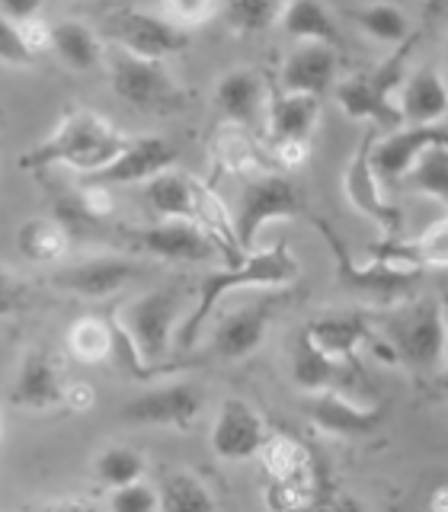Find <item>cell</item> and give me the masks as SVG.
I'll return each mask as SVG.
<instances>
[{"label": "cell", "instance_id": "1", "mask_svg": "<svg viewBox=\"0 0 448 512\" xmlns=\"http://www.w3.org/2000/svg\"><path fill=\"white\" fill-rule=\"evenodd\" d=\"M128 144V135L119 132L109 119L93 109H68L61 122L42 138L36 148L20 157V170L45 173L52 167H68L77 173H96L106 167Z\"/></svg>", "mask_w": 448, "mask_h": 512}, {"label": "cell", "instance_id": "2", "mask_svg": "<svg viewBox=\"0 0 448 512\" xmlns=\"http://www.w3.org/2000/svg\"><path fill=\"white\" fill-rule=\"evenodd\" d=\"M301 276L298 256L288 250V244H272L266 250H250L240 256L237 263L228 269H218L212 276H205L199 282V301L192 304L189 317L183 320V327L176 330V340L183 349H192L199 340V333L205 327V317L218 308V301L228 292H240V288H288Z\"/></svg>", "mask_w": 448, "mask_h": 512}, {"label": "cell", "instance_id": "3", "mask_svg": "<svg viewBox=\"0 0 448 512\" xmlns=\"http://www.w3.org/2000/svg\"><path fill=\"white\" fill-rule=\"evenodd\" d=\"M103 64L109 71L112 93L144 116H170V112H180L186 106V90L170 77L164 61L138 58L112 45L106 48Z\"/></svg>", "mask_w": 448, "mask_h": 512}, {"label": "cell", "instance_id": "4", "mask_svg": "<svg viewBox=\"0 0 448 512\" xmlns=\"http://www.w3.org/2000/svg\"><path fill=\"white\" fill-rule=\"evenodd\" d=\"M186 298H189L186 285H160L154 292H144L119 308L122 324L132 333L144 362H151L157 368H170L164 365V359L176 340V317H180Z\"/></svg>", "mask_w": 448, "mask_h": 512}, {"label": "cell", "instance_id": "5", "mask_svg": "<svg viewBox=\"0 0 448 512\" xmlns=\"http://www.w3.org/2000/svg\"><path fill=\"white\" fill-rule=\"evenodd\" d=\"M304 212V199L295 180L285 173H253L247 176V186L240 192L237 212H234V237L240 253H250L256 247V237L263 234L269 221H288Z\"/></svg>", "mask_w": 448, "mask_h": 512}, {"label": "cell", "instance_id": "6", "mask_svg": "<svg viewBox=\"0 0 448 512\" xmlns=\"http://www.w3.org/2000/svg\"><path fill=\"white\" fill-rule=\"evenodd\" d=\"M391 356L410 368H436L448 359L445 320L439 301H410L384 320Z\"/></svg>", "mask_w": 448, "mask_h": 512}, {"label": "cell", "instance_id": "7", "mask_svg": "<svg viewBox=\"0 0 448 512\" xmlns=\"http://www.w3.org/2000/svg\"><path fill=\"white\" fill-rule=\"evenodd\" d=\"M311 224L317 228V234L324 237V244L333 256V266H336V279H340L349 292H356L362 298H375V301H400L404 295H410V288L416 282H420V269L416 266L378 260V256H372V263H356L352 253L346 250V244L333 234V228L324 218H314Z\"/></svg>", "mask_w": 448, "mask_h": 512}, {"label": "cell", "instance_id": "8", "mask_svg": "<svg viewBox=\"0 0 448 512\" xmlns=\"http://www.w3.org/2000/svg\"><path fill=\"white\" fill-rule=\"evenodd\" d=\"M304 413L314 429L336 439H368L381 429L388 407L384 404H359L343 391L327 388L304 397Z\"/></svg>", "mask_w": 448, "mask_h": 512}, {"label": "cell", "instance_id": "9", "mask_svg": "<svg viewBox=\"0 0 448 512\" xmlns=\"http://www.w3.org/2000/svg\"><path fill=\"white\" fill-rule=\"evenodd\" d=\"M205 407V394L192 381L164 384L144 391L122 407L125 423L135 426H164V429H192Z\"/></svg>", "mask_w": 448, "mask_h": 512}, {"label": "cell", "instance_id": "10", "mask_svg": "<svg viewBox=\"0 0 448 512\" xmlns=\"http://www.w3.org/2000/svg\"><path fill=\"white\" fill-rule=\"evenodd\" d=\"M375 135H378L375 125L362 132L356 151H352L349 164L343 170V192H346L349 205L356 208L359 215H365L368 221H375L381 231L397 234L400 231V212L388 199H384L381 180H378V173L372 167V141H375Z\"/></svg>", "mask_w": 448, "mask_h": 512}, {"label": "cell", "instance_id": "11", "mask_svg": "<svg viewBox=\"0 0 448 512\" xmlns=\"http://www.w3.org/2000/svg\"><path fill=\"white\" fill-rule=\"evenodd\" d=\"M106 36L112 45L125 48L138 58L164 61L167 55L180 52L186 45V32L173 26L170 20H160L154 13L144 10H116L106 16Z\"/></svg>", "mask_w": 448, "mask_h": 512}, {"label": "cell", "instance_id": "12", "mask_svg": "<svg viewBox=\"0 0 448 512\" xmlns=\"http://www.w3.org/2000/svg\"><path fill=\"white\" fill-rule=\"evenodd\" d=\"M176 167V148L160 135H138L128 138L125 148L109 160L106 167L96 173H87L90 183L100 186H135V183H148L151 176L164 173Z\"/></svg>", "mask_w": 448, "mask_h": 512}, {"label": "cell", "instance_id": "13", "mask_svg": "<svg viewBox=\"0 0 448 512\" xmlns=\"http://www.w3.org/2000/svg\"><path fill=\"white\" fill-rule=\"evenodd\" d=\"M448 144V128L445 125H400L384 132L381 138L375 135L372 141V167L381 183H394L400 176L420 160L429 148Z\"/></svg>", "mask_w": 448, "mask_h": 512}, {"label": "cell", "instance_id": "14", "mask_svg": "<svg viewBox=\"0 0 448 512\" xmlns=\"http://www.w3.org/2000/svg\"><path fill=\"white\" fill-rule=\"evenodd\" d=\"M269 436L263 413L244 397L221 400L218 416L212 423V452L224 461H244L260 455Z\"/></svg>", "mask_w": 448, "mask_h": 512}, {"label": "cell", "instance_id": "15", "mask_svg": "<svg viewBox=\"0 0 448 512\" xmlns=\"http://www.w3.org/2000/svg\"><path fill=\"white\" fill-rule=\"evenodd\" d=\"M135 244L144 253H154L170 263H205L224 256L221 247L192 218H160L151 228H141L135 234Z\"/></svg>", "mask_w": 448, "mask_h": 512}, {"label": "cell", "instance_id": "16", "mask_svg": "<svg viewBox=\"0 0 448 512\" xmlns=\"http://www.w3.org/2000/svg\"><path fill=\"white\" fill-rule=\"evenodd\" d=\"M276 304H279V298H263L256 304H247V308L231 311L228 317H221V324L212 333V346H208V352L221 362H240V359L253 356L266 340L272 314H276Z\"/></svg>", "mask_w": 448, "mask_h": 512}, {"label": "cell", "instance_id": "17", "mask_svg": "<svg viewBox=\"0 0 448 512\" xmlns=\"http://www.w3.org/2000/svg\"><path fill=\"white\" fill-rule=\"evenodd\" d=\"M138 276V266L122 256H93L52 276V285L77 298H109Z\"/></svg>", "mask_w": 448, "mask_h": 512}, {"label": "cell", "instance_id": "18", "mask_svg": "<svg viewBox=\"0 0 448 512\" xmlns=\"http://www.w3.org/2000/svg\"><path fill=\"white\" fill-rule=\"evenodd\" d=\"M266 103H269V96L263 87V77L256 71L234 68L228 74H221L215 87V106L228 125L256 132V125L266 116Z\"/></svg>", "mask_w": 448, "mask_h": 512}, {"label": "cell", "instance_id": "19", "mask_svg": "<svg viewBox=\"0 0 448 512\" xmlns=\"http://www.w3.org/2000/svg\"><path fill=\"white\" fill-rule=\"evenodd\" d=\"M61 397L64 378L55 356L48 349H29L20 362V372L13 378L10 400L23 410H52L61 407Z\"/></svg>", "mask_w": 448, "mask_h": 512}, {"label": "cell", "instance_id": "20", "mask_svg": "<svg viewBox=\"0 0 448 512\" xmlns=\"http://www.w3.org/2000/svg\"><path fill=\"white\" fill-rule=\"evenodd\" d=\"M320 122V96L276 90L266 103L269 144H311Z\"/></svg>", "mask_w": 448, "mask_h": 512}, {"label": "cell", "instance_id": "21", "mask_svg": "<svg viewBox=\"0 0 448 512\" xmlns=\"http://www.w3.org/2000/svg\"><path fill=\"white\" fill-rule=\"evenodd\" d=\"M304 333L311 340L333 356L336 362L352 365L356 362V352L375 340L372 333V320H368L365 311H336V314H320L317 320H311Z\"/></svg>", "mask_w": 448, "mask_h": 512}, {"label": "cell", "instance_id": "22", "mask_svg": "<svg viewBox=\"0 0 448 512\" xmlns=\"http://www.w3.org/2000/svg\"><path fill=\"white\" fill-rule=\"evenodd\" d=\"M333 77H336V48L320 42H301L282 64L279 90L324 96L333 87Z\"/></svg>", "mask_w": 448, "mask_h": 512}, {"label": "cell", "instance_id": "23", "mask_svg": "<svg viewBox=\"0 0 448 512\" xmlns=\"http://www.w3.org/2000/svg\"><path fill=\"white\" fill-rule=\"evenodd\" d=\"M333 93H336V103H340V109L349 119L368 122L375 128H384V132L404 125L400 122V112H397V100L375 84L372 74L346 77L333 87Z\"/></svg>", "mask_w": 448, "mask_h": 512}, {"label": "cell", "instance_id": "24", "mask_svg": "<svg viewBox=\"0 0 448 512\" xmlns=\"http://www.w3.org/2000/svg\"><path fill=\"white\" fill-rule=\"evenodd\" d=\"M397 112L404 125H436L448 116V84L436 68L413 71L397 96Z\"/></svg>", "mask_w": 448, "mask_h": 512}, {"label": "cell", "instance_id": "25", "mask_svg": "<svg viewBox=\"0 0 448 512\" xmlns=\"http://www.w3.org/2000/svg\"><path fill=\"white\" fill-rule=\"evenodd\" d=\"M368 253L378 256V260H391V263H404V266H448V215L439 221H432L423 234H416L410 240L388 237L381 244H372Z\"/></svg>", "mask_w": 448, "mask_h": 512}, {"label": "cell", "instance_id": "26", "mask_svg": "<svg viewBox=\"0 0 448 512\" xmlns=\"http://www.w3.org/2000/svg\"><path fill=\"white\" fill-rule=\"evenodd\" d=\"M349 372V365L336 362L333 356H327L308 333H298L295 336V346H292V378L304 394H314V391H327L336 388Z\"/></svg>", "mask_w": 448, "mask_h": 512}, {"label": "cell", "instance_id": "27", "mask_svg": "<svg viewBox=\"0 0 448 512\" xmlns=\"http://www.w3.org/2000/svg\"><path fill=\"white\" fill-rule=\"evenodd\" d=\"M52 52L61 58L64 68H71L77 74H90L96 68H103V58H106L100 36L80 20L52 23Z\"/></svg>", "mask_w": 448, "mask_h": 512}, {"label": "cell", "instance_id": "28", "mask_svg": "<svg viewBox=\"0 0 448 512\" xmlns=\"http://www.w3.org/2000/svg\"><path fill=\"white\" fill-rule=\"evenodd\" d=\"M141 196L157 218H192L196 215V176L170 167L151 176Z\"/></svg>", "mask_w": 448, "mask_h": 512}, {"label": "cell", "instance_id": "29", "mask_svg": "<svg viewBox=\"0 0 448 512\" xmlns=\"http://www.w3.org/2000/svg\"><path fill=\"white\" fill-rule=\"evenodd\" d=\"M16 250L32 263H55L71 250V228L61 218H26L16 228Z\"/></svg>", "mask_w": 448, "mask_h": 512}, {"label": "cell", "instance_id": "30", "mask_svg": "<svg viewBox=\"0 0 448 512\" xmlns=\"http://www.w3.org/2000/svg\"><path fill=\"white\" fill-rule=\"evenodd\" d=\"M282 29L298 42L340 48V29H336L330 10L320 0H288L282 10Z\"/></svg>", "mask_w": 448, "mask_h": 512}, {"label": "cell", "instance_id": "31", "mask_svg": "<svg viewBox=\"0 0 448 512\" xmlns=\"http://www.w3.org/2000/svg\"><path fill=\"white\" fill-rule=\"evenodd\" d=\"M349 16L359 23V29L365 32V36H372L381 45L394 48V45L407 42L413 36L407 13L400 10L397 4H391V0H375V4H365L359 10H352Z\"/></svg>", "mask_w": 448, "mask_h": 512}, {"label": "cell", "instance_id": "32", "mask_svg": "<svg viewBox=\"0 0 448 512\" xmlns=\"http://www.w3.org/2000/svg\"><path fill=\"white\" fill-rule=\"evenodd\" d=\"M160 509L164 512H186V509H215V496L205 480L189 471H167L157 484Z\"/></svg>", "mask_w": 448, "mask_h": 512}, {"label": "cell", "instance_id": "33", "mask_svg": "<svg viewBox=\"0 0 448 512\" xmlns=\"http://www.w3.org/2000/svg\"><path fill=\"white\" fill-rule=\"evenodd\" d=\"M106 320H109V362L116 365L119 372H125L128 378H135V381H148L157 372H167V368H157L151 362H144V356H141L135 340H132V333H128V327L122 324L119 308L106 311Z\"/></svg>", "mask_w": 448, "mask_h": 512}, {"label": "cell", "instance_id": "34", "mask_svg": "<svg viewBox=\"0 0 448 512\" xmlns=\"http://www.w3.org/2000/svg\"><path fill=\"white\" fill-rule=\"evenodd\" d=\"M64 346H68L71 359L84 362V365H96L109 359V320L106 314L96 317V314H87V317H77L74 324L64 333Z\"/></svg>", "mask_w": 448, "mask_h": 512}, {"label": "cell", "instance_id": "35", "mask_svg": "<svg viewBox=\"0 0 448 512\" xmlns=\"http://www.w3.org/2000/svg\"><path fill=\"white\" fill-rule=\"evenodd\" d=\"M215 167L221 173H237V176H253L260 173V160H256V148L247 135V128L224 125L215 138Z\"/></svg>", "mask_w": 448, "mask_h": 512}, {"label": "cell", "instance_id": "36", "mask_svg": "<svg viewBox=\"0 0 448 512\" xmlns=\"http://www.w3.org/2000/svg\"><path fill=\"white\" fill-rule=\"evenodd\" d=\"M285 4L288 0H221V10L234 32L256 36V32H266L282 20Z\"/></svg>", "mask_w": 448, "mask_h": 512}, {"label": "cell", "instance_id": "37", "mask_svg": "<svg viewBox=\"0 0 448 512\" xmlns=\"http://www.w3.org/2000/svg\"><path fill=\"white\" fill-rule=\"evenodd\" d=\"M148 464H144V455L132 445H109L100 455L93 458V474L103 480L106 487H122L132 484V480H141Z\"/></svg>", "mask_w": 448, "mask_h": 512}, {"label": "cell", "instance_id": "38", "mask_svg": "<svg viewBox=\"0 0 448 512\" xmlns=\"http://www.w3.org/2000/svg\"><path fill=\"white\" fill-rule=\"evenodd\" d=\"M410 186L426 192V196L448 202V144H439V148H429L416 164L407 170Z\"/></svg>", "mask_w": 448, "mask_h": 512}, {"label": "cell", "instance_id": "39", "mask_svg": "<svg viewBox=\"0 0 448 512\" xmlns=\"http://www.w3.org/2000/svg\"><path fill=\"white\" fill-rule=\"evenodd\" d=\"M109 509L112 512H154V509H160L157 487L144 484V477L141 480H132V484L112 487V493H109Z\"/></svg>", "mask_w": 448, "mask_h": 512}, {"label": "cell", "instance_id": "40", "mask_svg": "<svg viewBox=\"0 0 448 512\" xmlns=\"http://www.w3.org/2000/svg\"><path fill=\"white\" fill-rule=\"evenodd\" d=\"M164 10H167V20L186 32L212 20L221 10V0H164Z\"/></svg>", "mask_w": 448, "mask_h": 512}, {"label": "cell", "instance_id": "41", "mask_svg": "<svg viewBox=\"0 0 448 512\" xmlns=\"http://www.w3.org/2000/svg\"><path fill=\"white\" fill-rule=\"evenodd\" d=\"M0 61L10 64V68H29V64L36 61V55L29 52L20 36V26L4 13H0Z\"/></svg>", "mask_w": 448, "mask_h": 512}, {"label": "cell", "instance_id": "42", "mask_svg": "<svg viewBox=\"0 0 448 512\" xmlns=\"http://www.w3.org/2000/svg\"><path fill=\"white\" fill-rule=\"evenodd\" d=\"M32 304V288L13 276L10 269H0V317H13V314H23Z\"/></svg>", "mask_w": 448, "mask_h": 512}, {"label": "cell", "instance_id": "43", "mask_svg": "<svg viewBox=\"0 0 448 512\" xmlns=\"http://www.w3.org/2000/svg\"><path fill=\"white\" fill-rule=\"evenodd\" d=\"M16 26H20V36L32 55H42L52 48V23H42L39 16H32V20H23Z\"/></svg>", "mask_w": 448, "mask_h": 512}, {"label": "cell", "instance_id": "44", "mask_svg": "<svg viewBox=\"0 0 448 512\" xmlns=\"http://www.w3.org/2000/svg\"><path fill=\"white\" fill-rule=\"evenodd\" d=\"M61 407H68L74 413H90L96 407V391L90 381H64V397Z\"/></svg>", "mask_w": 448, "mask_h": 512}, {"label": "cell", "instance_id": "45", "mask_svg": "<svg viewBox=\"0 0 448 512\" xmlns=\"http://www.w3.org/2000/svg\"><path fill=\"white\" fill-rule=\"evenodd\" d=\"M45 0H0V13L10 16L13 23H23V20H32V16H39Z\"/></svg>", "mask_w": 448, "mask_h": 512}, {"label": "cell", "instance_id": "46", "mask_svg": "<svg viewBox=\"0 0 448 512\" xmlns=\"http://www.w3.org/2000/svg\"><path fill=\"white\" fill-rule=\"evenodd\" d=\"M429 506H432V509H445V506H448V487H442L439 493H432Z\"/></svg>", "mask_w": 448, "mask_h": 512}, {"label": "cell", "instance_id": "47", "mask_svg": "<svg viewBox=\"0 0 448 512\" xmlns=\"http://www.w3.org/2000/svg\"><path fill=\"white\" fill-rule=\"evenodd\" d=\"M439 304H442V320H445V349H448V288L442 292Z\"/></svg>", "mask_w": 448, "mask_h": 512}, {"label": "cell", "instance_id": "48", "mask_svg": "<svg viewBox=\"0 0 448 512\" xmlns=\"http://www.w3.org/2000/svg\"><path fill=\"white\" fill-rule=\"evenodd\" d=\"M442 391H445V397H448V368H445V375H442Z\"/></svg>", "mask_w": 448, "mask_h": 512}, {"label": "cell", "instance_id": "49", "mask_svg": "<svg viewBox=\"0 0 448 512\" xmlns=\"http://www.w3.org/2000/svg\"><path fill=\"white\" fill-rule=\"evenodd\" d=\"M0 442H4V416H0Z\"/></svg>", "mask_w": 448, "mask_h": 512}, {"label": "cell", "instance_id": "50", "mask_svg": "<svg viewBox=\"0 0 448 512\" xmlns=\"http://www.w3.org/2000/svg\"><path fill=\"white\" fill-rule=\"evenodd\" d=\"M0 128H4V106H0Z\"/></svg>", "mask_w": 448, "mask_h": 512}, {"label": "cell", "instance_id": "51", "mask_svg": "<svg viewBox=\"0 0 448 512\" xmlns=\"http://www.w3.org/2000/svg\"><path fill=\"white\" fill-rule=\"evenodd\" d=\"M445 61H448V42H445Z\"/></svg>", "mask_w": 448, "mask_h": 512}]
</instances>
